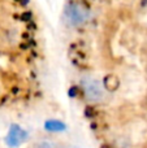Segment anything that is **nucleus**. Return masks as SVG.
<instances>
[{"instance_id": "obj_1", "label": "nucleus", "mask_w": 147, "mask_h": 148, "mask_svg": "<svg viewBox=\"0 0 147 148\" xmlns=\"http://www.w3.org/2000/svg\"><path fill=\"white\" fill-rule=\"evenodd\" d=\"M82 90L86 100L93 104H100L107 97V90L104 88V84L100 79L87 77L82 82Z\"/></svg>"}, {"instance_id": "obj_2", "label": "nucleus", "mask_w": 147, "mask_h": 148, "mask_svg": "<svg viewBox=\"0 0 147 148\" xmlns=\"http://www.w3.org/2000/svg\"><path fill=\"white\" fill-rule=\"evenodd\" d=\"M65 20L70 26H82L89 21L90 13H89L87 8L85 5L80 4V3H72L65 8Z\"/></svg>"}]
</instances>
